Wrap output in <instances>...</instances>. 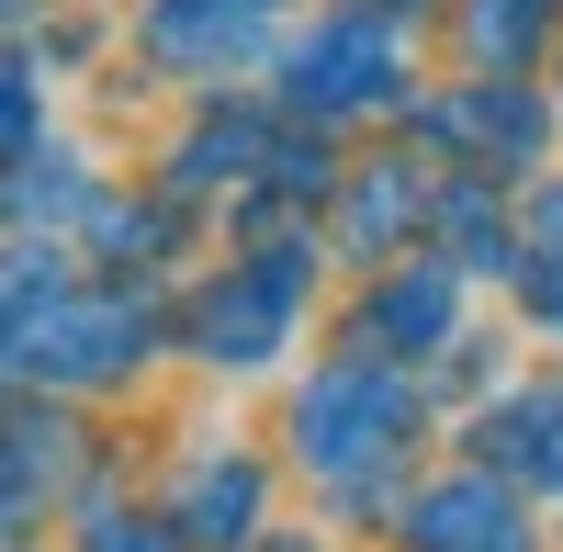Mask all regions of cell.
<instances>
[{
  "label": "cell",
  "mask_w": 563,
  "mask_h": 552,
  "mask_svg": "<svg viewBox=\"0 0 563 552\" xmlns=\"http://www.w3.org/2000/svg\"><path fill=\"white\" fill-rule=\"evenodd\" d=\"M282 316H294V271H249V283H225L214 305H203V350L214 361H260V339H282Z\"/></svg>",
  "instance_id": "obj_1"
},
{
  "label": "cell",
  "mask_w": 563,
  "mask_h": 552,
  "mask_svg": "<svg viewBox=\"0 0 563 552\" xmlns=\"http://www.w3.org/2000/svg\"><path fill=\"white\" fill-rule=\"evenodd\" d=\"M417 541H429V552H519V541H507V496H485V485L429 496V508H417Z\"/></svg>",
  "instance_id": "obj_2"
},
{
  "label": "cell",
  "mask_w": 563,
  "mask_h": 552,
  "mask_svg": "<svg viewBox=\"0 0 563 552\" xmlns=\"http://www.w3.org/2000/svg\"><path fill=\"white\" fill-rule=\"evenodd\" d=\"M384 45L372 34H327L316 57H305V102H384Z\"/></svg>",
  "instance_id": "obj_3"
},
{
  "label": "cell",
  "mask_w": 563,
  "mask_h": 552,
  "mask_svg": "<svg viewBox=\"0 0 563 552\" xmlns=\"http://www.w3.org/2000/svg\"><path fill=\"white\" fill-rule=\"evenodd\" d=\"M249 508H260V474H249V463H203V474H192V496H180V519H192L203 541H238V530H249Z\"/></svg>",
  "instance_id": "obj_4"
},
{
  "label": "cell",
  "mask_w": 563,
  "mask_h": 552,
  "mask_svg": "<svg viewBox=\"0 0 563 552\" xmlns=\"http://www.w3.org/2000/svg\"><path fill=\"white\" fill-rule=\"evenodd\" d=\"M541 23H552V0H474V45L496 68H519L530 45H541Z\"/></svg>",
  "instance_id": "obj_5"
},
{
  "label": "cell",
  "mask_w": 563,
  "mask_h": 552,
  "mask_svg": "<svg viewBox=\"0 0 563 552\" xmlns=\"http://www.w3.org/2000/svg\"><path fill=\"white\" fill-rule=\"evenodd\" d=\"M530 305H541V316H563V271H541V283H530Z\"/></svg>",
  "instance_id": "obj_6"
},
{
  "label": "cell",
  "mask_w": 563,
  "mask_h": 552,
  "mask_svg": "<svg viewBox=\"0 0 563 552\" xmlns=\"http://www.w3.org/2000/svg\"><path fill=\"white\" fill-rule=\"evenodd\" d=\"M90 552H169V541H90Z\"/></svg>",
  "instance_id": "obj_7"
}]
</instances>
